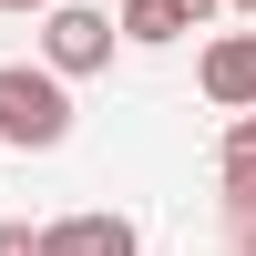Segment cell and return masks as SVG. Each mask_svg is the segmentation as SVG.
<instances>
[{"instance_id":"7a4b0ae2","label":"cell","mask_w":256,"mask_h":256,"mask_svg":"<svg viewBox=\"0 0 256 256\" xmlns=\"http://www.w3.org/2000/svg\"><path fill=\"white\" fill-rule=\"evenodd\" d=\"M102 62H113V20L82 10V0H52L41 10V72L72 82V72H102Z\"/></svg>"},{"instance_id":"30bf717a","label":"cell","mask_w":256,"mask_h":256,"mask_svg":"<svg viewBox=\"0 0 256 256\" xmlns=\"http://www.w3.org/2000/svg\"><path fill=\"white\" fill-rule=\"evenodd\" d=\"M174 10H184V20H205V10H226V0H174Z\"/></svg>"},{"instance_id":"277c9868","label":"cell","mask_w":256,"mask_h":256,"mask_svg":"<svg viewBox=\"0 0 256 256\" xmlns=\"http://www.w3.org/2000/svg\"><path fill=\"white\" fill-rule=\"evenodd\" d=\"M41 256H144V236H134V216H62V226H41Z\"/></svg>"},{"instance_id":"5b68a950","label":"cell","mask_w":256,"mask_h":256,"mask_svg":"<svg viewBox=\"0 0 256 256\" xmlns=\"http://www.w3.org/2000/svg\"><path fill=\"white\" fill-rule=\"evenodd\" d=\"M216 174H226V216H256V113H236V123H226Z\"/></svg>"},{"instance_id":"6da1fadb","label":"cell","mask_w":256,"mask_h":256,"mask_svg":"<svg viewBox=\"0 0 256 256\" xmlns=\"http://www.w3.org/2000/svg\"><path fill=\"white\" fill-rule=\"evenodd\" d=\"M62 134H72V92H62L41 62H0V144H20V154H52Z\"/></svg>"},{"instance_id":"8992f818","label":"cell","mask_w":256,"mask_h":256,"mask_svg":"<svg viewBox=\"0 0 256 256\" xmlns=\"http://www.w3.org/2000/svg\"><path fill=\"white\" fill-rule=\"evenodd\" d=\"M195 20L174 10V0H123V20H113V41H144V52H164V41H184Z\"/></svg>"},{"instance_id":"9c48e42d","label":"cell","mask_w":256,"mask_h":256,"mask_svg":"<svg viewBox=\"0 0 256 256\" xmlns=\"http://www.w3.org/2000/svg\"><path fill=\"white\" fill-rule=\"evenodd\" d=\"M0 10H10V20H31V10H52V0H0Z\"/></svg>"},{"instance_id":"ba28073f","label":"cell","mask_w":256,"mask_h":256,"mask_svg":"<svg viewBox=\"0 0 256 256\" xmlns=\"http://www.w3.org/2000/svg\"><path fill=\"white\" fill-rule=\"evenodd\" d=\"M236 256H256V216H236Z\"/></svg>"},{"instance_id":"8fae6325","label":"cell","mask_w":256,"mask_h":256,"mask_svg":"<svg viewBox=\"0 0 256 256\" xmlns=\"http://www.w3.org/2000/svg\"><path fill=\"white\" fill-rule=\"evenodd\" d=\"M226 10H256V0H226Z\"/></svg>"},{"instance_id":"52a82bcc","label":"cell","mask_w":256,"mask_h":256,"mask_svg":"<svg viewBox=\"0 0 256 256\" xmlns=\"http://www.w3.org/2000/svg\"><path fill=\"white\" fill-rule=\"evenodd\" d=\"M0 256H41V236L31 226H0Z\"/></svg>"},{"instance_id":"3957f363","label":"cell","mask_w":256,"mask_h":256,"mask_svg":"<svg viewBox=\"0 0 256 256\" xmlns=\"http://www.w3.org/2000/svg\"><path fill=\"white\" fill-rule=\"evenodd\" d=\"M205 102L216 113H256V31H216L205 41Z\"/></svg>"}]
</instances>
